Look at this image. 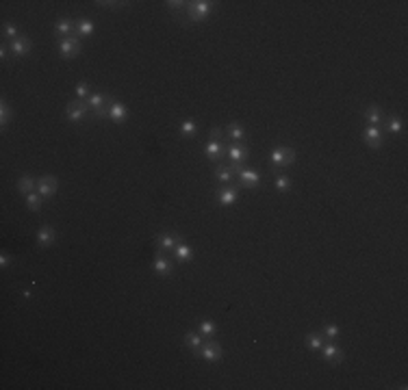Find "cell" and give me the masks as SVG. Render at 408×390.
Segmentation results:
<instances>
[{
    "instance_id": "cell-1",
    "label": "cell",
    "mask_w": 408,
    "mask_h": 390,
    "mask_svg": "<svg viewBox=\"0 0 408 390\" xmlns=\"http://www.w3.org/2000/svg\"><path fill=\"white\" fill-rule=\"evenodd\" d=\"M213 11V3L211 0H196V3H187V17L191 22H202L206 20Z\"/></svg>"
},
{
    "instance_id": "cell-2",
    "label": "cell",
    "mask_w": 408,
    "mask_h": 390,
    "mask_svg": "<svg viewBox=\"0 0 408 390\" xmlns=\"http://www.w3.org/2000/svg\"><path fill=\"white\" fill-rule=\"evenodd\" d=\"M87 113H89L87 100H70V102H66V117H68V122H72V124L83 122L85 117H87Z\"/></svg>"
},
{
    "instance_id": "cell-3",
    "label": "cell",
    "mask_w": 408,
    "mask_h": 390,
    "mask_svg": "<svg viewBox=\"0 0 408 390\" xmlns=\"http://www.w3.org/2000/svg\"><path fill=\"white\" fill-rule=\"evenodd\" d=\"M222 356H224L222 345L217 342V340H213V338H206V340L202 342V347H200V351H198L196 358H202V360H206V362H220Z\"/></svg>"
},
{
    "instance_id": "cell-4",
    "label": "cell",
    "mask_w": 408,
    "mask_h": 390,
    "mask_svg": "<svg viewBox=\"0 0 408 390\" xmlns=\"http://www.w3.org/2000/svg\"><path fill=\"white\" fill-rule=\"evenodd\" d=\"M269 160L274 167H291L295 163V152L291 148H274L269 154Z\"/></svg>"
},
{
    "instance_id": "cell-5",
    "label": "cell",
    "mask_w": 408,
    "mask_h": 390,
    "mask_svg": "<svg viewBox=\"0 0 408 390\" xmlns=\"http://www.w3.org/2000/svg\"><path fill=\"white\" fill-rule=\"evenodd\" d=\"M80 50H83V46H80V39L78 35H72V37H63L59 39V52L63 59H74L80 54Z\"/></svg>"
},
{
    "instance_id": "cell-6",
    "label": "cell",
    "mask_w": 408,
    "mask_h": 390,
    "mask_svg": "<svg viewBox=\"0 0 408 390\" xmlns=\"http://www.w3.org/2000/svg\"><path fill=\"white\" fill-rule=\"evenodd\" d=\"M152 269H154V273H157V276L167 278V276L174 273V262L165 256V251L159 249L157 254H154V258H152Z\"/></svg>"
},
{
    "instance_id": "cell-7",
    "label": "cell",
    "mask_w": 408,
    "mask_h": 390,
    "mask_svg": "<svg viewBox=\"0 0 408 390\" xmlns=\"http://www.w3.org/2000/svg\"><path fill=\"white\" fill-rule=\"evenodd\" d=\"M362 139H365V143L371 150H380L384 143V132L380 126H367L365 132H362Z\"/></svg>"
},
{
    "instance_id": "cell-8",
    "label": "cell",
    "mask_w": 408,
    "mask_h": 390,
    "mask_svg": "<svg viewBox=\"0 0 408 390\" xmlns=\"http://www.w3.org/2000/svg\"><path fill=\"white\" fill-rule=\"evenodd\" d=\"M319 351H321V358L328 362V364H339V362H343V358H346V353H343V349L337 342H324V347Z\"/></svg>"
},
{
    "instance_id": "cell-9",
    "label": "cell",
    "mask_w": 408,
    "mask_h": 390,
    "mask_svg": "<svg viewBox=\"0 0 408 390\" xmlns=\"http://www.w3.org/2000/svg\"><path fill=\"white\" fill-rule=\"evenodd\" d=\"M215 195H217L215 199H217V204H220V206H232V204L239 199V189L234 187V185L222 187V189H217Z\"/></svg>"
},
{
    "instance_id": "cell-10",
    "label": "cell",
    "mask_w": 408,
    "mask_h": 390,
    "mask_svg": "<svg viewBox=\"0 0 408 390\" xmlns=\"http://www.w3.org/2000/svg\"><path fill=\"white\" fill-rule=\"evenodd\" d=\"M57 189H59V182H57V178H54V176H41L37 180V193L41 197L50 199L54 193H57Z\"/></svg>"
},
{
    "instance_id": "cell-11",
    "label": "cell",
    "mask_w": 408,
    "mask_h": 390,
    "mask_svg": "<svg viewBox=\"0 0 408 390\" xmlns=\"http://www.w3.org/2000/svg\"><path fill=\"white\" fill-rule=\"evenodd\" d=\"M113 102L111 96L106 94H92L87 98V104H89V111H92V115H96L98 111H102V108H109Z\"/></svg>"
},
{
    "instance_id": "cell-12",
    "label": "cell",
    "mask_w": 408,
    "mask_h": 390,
    "mask_svg": "<svg viewBox=\"0 0 408 390\" xmlns=\"http://www.w3.org/2000/svg\"><path fill=\"white\" fill-rule=\"evenodd\" d=\"M237 176H239V182L246 187V189H254V187H259L261 185V174L256 169H239L237 171Z\"/></svg>"
},
{
    "instance_id": "cell-13",
    "label": "cell",
    "mask_w": 408,
    "mask_h": 390,
    "mask_svg": "<svg viewBox=\"0 0 408 390\" xmlns=\"http://www.w3.org/2000/svg\"><path fill=\"white\" fill-rule=\"evenodd\" d=\"M54 239H57V232H54L52 225H41L37 230V245L41 249H48L54 245Z\"/></svg>"
},
{
    "instance_id": "cell-14",
    "label": "cell",
    "mask_w": 408,
    "mask_h": 390,
    "mask_svg": "<svg viewBox=\"0 0 408 390\" xmlns=\"http://www.w3.org/2000/svg\"><path fill=\"white\" fill-rule=\"evenodd\" d=\"M250 156V148L243 146V143H234V146L228 148V158L230 163H237V165H243Z\"/></svg>"
},
{
    "instance_id": "cell-15",
    "label": "cell",
    "mask_w": 408,
    "mask_h": 390,
    "mask_svg": "<svg viewBox=\"0 0 408 390\" xmlns=\"http://www.w3.org/2000/svg\"><path fill=\"white\" fill-rule=\"evenodd\" d=\"M9 48H11V52L15 54V57H24V54H29L31 48H33V41L29 37H24V35H20L17 39L9 41Z\"/></svg>"
},
{
    "instance_id": "cell-16",
    "label": "cell",
    "mask_w": 408,
    "mask_h": 390,
    "mask_svg": "<svg viewBox=\"0 0 408 390\" xmlns=\"http://www.w3.org/2000/svg\"><path fill=\"white\" fill-rule=\"evenodd\" d=\"M365 120H367V124L369 126H382L384 124V111H382V106H378V104H369L367 106V111H365Z\"/></svg>"
},
{
    "instance_id": "cell-17",
    "label": "cell",
    "mask_w": 408,
    "mask_h": 390,
    "mask_svg": "<svg viewBox=\"0 0 408 390\" xmlns=\"http://www.w3.org/2000/svg\"><path fill=\"white\" fill-rule=\"evenodd\" d=\"M54 29H57V35L61 39L72 37V35H76V22L70 20V17H59L57 24H54Z\"/></svg>"
},
{
    "instance_id": "cell-18",
    "label": "cell",
    "mask_w": 408,
    "mask_h": 390,
    "mask_svg": "<svg viewBox=\"0 0 408 390\" xmlns=\"http://www.w3.org/2000/svg\"><path fill=\"white\" fill-rule=\"evenodd\" d=\"M109 117L120 126V124H124L126 122V117H128V108H126V104L124 102H111V106H109Z\"/></svg>"
},
{
    "instance_id": "cell-19",
    "label": "cell",
    "mask_w": 408,
    "mask_h": 390,
    "mask_svg": "<svg viewBox=\"0 0 408 390\" xmlns=\"http://www.w3.org/2000/svg\"><path fill=\"white\" fill-rule=\"evenodd\" d=\"M230 141H234V143H243L246 141V126L243 124H239V122H230L228 124V134H226Z\"/></svg>"
},
{
    "instance_id": "cell-20",
    "label": "cell",
    "mask_w": 408,
    "mask_h": 390,
    "mask_svg": "<svg viewBox=\"0 0 408 390\" xmlns=\"http://www.w3.org/2000/svg\"><path fill=\"white\" fill-rule=\"evenodd\" d=\"M180 243V237L178 234H161L157 239V247L161 251H174V247Z\"/></svg>"
},
{
    "instance_id": "cell-21",
    "label": "cell",
    "mask_w": 408,
    "mask_h": 390,
    "mask_svg": "<svg viewBox=\"0 0 408 390\" xmlns=\"http://www.w3.org/2000/svg\"><path fill=\"white\" fill-rule=\"evenodd\" d=\"M17 191H20V193L26 197L29 193L37 191V182H35V180H33V176H29V174H22L20 178H17Z\"/></svg>"
},
{
    "instance_id": "cell-22",
    "label": "cell",
    "mask_w": 408,
    "mask_h": 390,
    "mask_svg": "<svg viewBox=\"0 0 408 390\" xmlns=\"http://www.w3.org/2000/svg\"><path fill=\"white\" fill-rule=\"evenodd\" d=\"M185 345L189 349L194 351V356H198V351H200V347H202V336H200V332H185Z\"/></svg>"
},
{
    "instance_id": "cell-23",
    "label": "cell",
    "mask_w": 408,
    "mask_h": 390,
    "mask_svg": "<svg viewBox=\"0 0 408 390\" xmlns=\"http://www.w3.org/2000/svg\"><path fill=\"white\" fill-rule=\"evenodd\" d=\"M204 156L208 160H220L224 156V146H222V143H217V141H208L204 146Z\"/></svg>"
},
{
    "instance_id": "cell-24",
    "label": "cell",
    "mask_w": 408,
    "mask_h": 390,
    "mask_svg": "<svg viewBox=\"0 0 408 390\" xmlns=\"http://www.w3.org/2000/svg\"><path fill=\"white\" fill-rule=\"evenodd\" d=\"M237 176L234 174V169L230 167V165H217L215 167V178L220 180L222 185H228V182H232V178Z\"/></svg>"
},
{
    "instance_id": "cell-25",
    "label": "cell",
    "mask_w": 408,
    "mask_h": 390,
    "mask_svg": "<svg viewBox=\"0 0 408 390\" xmlns=\"http://www.w3.org/2000/svg\"><path fill=\"white\" fill-rule=\"evenodd\" d=\"M174 256H176L178 262H189V260L194 258V247H189L187 243L180 241L176 247H174Z\"/></svg>"
},
{
    "instance_id": "cell-26",
    "label": "cell",
    "mask_w": 408,
    "mask_h": 390,
    "mask_svg": "<svg viewBox=\"0 0 408 390\" xmlns=\"http://www.w3.org/2000/svg\"><path fill=\"white\" fill-rule=\"evenodd\" d=\"M304 342H306V347L311 349V351H319V349L324 347L326 340H324V334H321V332H308Z\"/></svg>"
},
{
    "instance_id": "cell-27",
    "label": "cell",
    "mask_w": 408,
    "mask_h": 390,
    "mask_svg": "<svg viewBox=\"0 0 408 390\" xmlns=\"http://www.w3.org/2000/svg\"><path fill=\"white\" fill-rule=\"evenodd\" d=\"M92 33H94V22L89 20V17H80V20H76V35L78 37H89Z\"/></svg>"
},
{
    "instance_id": "cell-28",
    "label": "cell",
    "mask_w": 408,
    "mask_h": 390,
    "mask_svg": "<svg viewBox=\"0 0 408 390\" xmlns=\"http://www.w3.org/2000/svg\"><path fill=\"white\" fill-rule=\"evenodd\" d=\"M13 120V108L7 100H0V128H7V124Z\"/></svg>"
},
{
    "instance_id": "cell-29",
    "label": "cell",
    "mask_w": 408,
    "mask_h": 390,
    "mask_svg": "<svg viewBox=\"0 0 408 390\" xmlns=\"http://www.w3.org/2000/svg\"><path fill=\"white\" fill-rule=\"evenodd\" d=\"M402 128H404V122H402V117H386L384 120V130L386 132H391V134H397V132H402Z\"/></svg>"
},
{
    "instance_id": "cell-30",
    "label": "cell",
    "mask_w": 408,
    "mask_h": 390,
    "mask_svg": "<svg viewBox=\"0 0 408 390\" xmlns=\"http://www.w3.org/2000/svg\"><path fill=\"white\" fill-rule=\"evenodd\" d=\"M41 195L37 193V191H33V193H29L26 195V208H29V211H33V213H37L39 208H41Z\"/></svg>"
},
{
    "instance_id": "cell-31",
    "label": "cell",
    "mask_w": 408,
    "mask_h": 390,
    "mask_svg": "<svg viewBox=\"0 0 408 390\" xmlns=\"http://www.w3.org/2000/svg\"><path fill=\"white\" fill-rule=\"evenodd\" d=\"M198 332H200L202 338H213L215 332H217V328H215L213 321H202L200 325H198Z\"/></svg>"
},
{
    "instance_id": "cell-32",
    "label": "cell",
    "mask_w": 408,
    "mask_h": 390,
    "mask_svg": "<svg viewBox=\"0 0 408 390\" xmlns=\"http://www.w3.org/2000/svg\"><path fill=\"white\" fill-rule=\"evenodd\" d=\"M196 132H198V124L194 120H183V122H180V134H183V137H194Z\"/></svg>"
},
{
    "instance_id": "cell-33",
    "label": "cell",
    "mask_w": 408,
    "mask_h": 390,
    "mask_svg": "<svg viewBox=\"0 0 408 390\" xmlns=\"http://www.w3.org/2000/svg\"><path fill=\"white\" fill-rule=\"evenodd\" d=\"M17 37H20V29H17L15 24L7 22V24L3 26V39H9V41H13V39H17Z\"/></svg>"
},
{
    "instance_id": "cell-34",
    "label": "cell",
    "mask_w": 408,
    "mask_h": 390,
    "mask_svg": "<svg viewBox=\"0 0 408 390\" xmlns=\"http://www.w3.org/2000/svg\"><path fill=\"white\" fill-rule=\"evenodd\" d=\"M276 189H278L280 193L289 191V189H291V178H287V176H276Z\"/></svg>"
},
{
    "instance_id": "cell-35",
    "label": "cell",
    "mask_w": 408,
    "mask_h": 390,
    "mask_svg": "<svg viewBox=\"0 0 408 390\" xmlns=\"http://www.w3.org/2000/svg\"><path fill=\"white\" fill-rule=\"evenodd\" d=\"M74 91H76V100H87L89 96V85L87 83H78L76 87H74Z\"/></svg>"
},
{
    "instance_id": "cell-36",
    "label": "cell",
    "mask_w": 408,
    "mask_h": 390,
    "mask_svg": "<svg viewBox=\"0 0 408 390\" xmlns=\"http://www.w3.org/2000/svg\"><path fill=\"white\" fill-rule=\"evenodd\" d=\"M321 334H324V336L326 338H330V340H334V338H337L339 336V328H337V325H324V330H321Z\"/></svg>"
},
{
    "instance_id": "cell-37",
    "label": "cell",
    "mask_w": 408,
    "mask_h": 390,
    "mask_svg": "<svg viewBox=\"0 0 408 390\" xmlns=\"http://www.w3.org/2000/svg\"><path fill=\"white\" fill-rule=\"evenodd\" d=\"M208 137H211V141L222 143V146H224V141H226V134H224V130H222V128H211V132H208Z\"/></svg>"
},
{
    "instance_id": "cell-38",
    "label": "cell",
    "mask_w": 408,
    "mask_h": 390,
    "mask_svg": "<svg viewBox=\"0 0 408 390\" xmlns=\"http://www.w3.org/2000/svg\"><path fill=\"white\" fill-rule=\"evenodd\" d=\"M167 7L171 9V11H176V13H180V11H187V3H183V0H169V3H167Z\"/></svg>"
},
{
    "instance_id": "cell-39",
    "label": "cell",
    "mask_w": 408,
    "mask_h": 390,
    "mask_svg": "<svg viewBox=\"0 0 408 390\" xmlns=\"http://www.w3.org/2000/svg\"><path fill=\"white\" fill-rule=\"evenodd\" d=\"M7 54H9V43H7V41H3V46H0V59L7 61Z\"/></svg>"
},
{
    "instance_id": "cell-40",
    "label": "cell",
    "mask_w": 408,
    "mask_h": 390,
    "mask_svg": "<svg viewBox=\"0 0 408 390\" xmlns=\"http://www.w3.org/2000/svg\"><path fill=\"white\" fill-rule=\"evenodd\" d=\"M9 262H11V256H9V254H3V256H0V267L7 269V267H9Z\"/></svg>"
},
{
    "instance_id": "cell-41",
    "label": "cell",
    "mask_w": 408,
    "mask_h": 390,
    "mask_svg": "<svg viewBox=\"0 0 408 390\" xmlns=\"http://www.w3.org/2000/svg\"><path fill=\"white\" fill-rule=\"evenodd\" d=\"M98 5H102V7H111V9H120V7H124L126 3H109V0H102V3H98Z\"/></svg>"
}]
</instances>
